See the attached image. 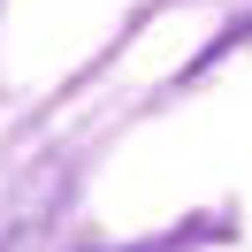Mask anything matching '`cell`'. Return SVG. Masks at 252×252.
Segmentation results:
<instances>
[]
</instances>
